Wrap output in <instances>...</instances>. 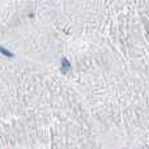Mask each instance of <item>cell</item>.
Returning <instances> with one entry per match:
<instances>
[{
    "label": "cell",
    "mask_w": 149,
    "mask_h": 149,
    "mask_svg": "<svg viewBox=\"0 0 149 149\" xmlns=\"http://www.w3.org/2000/svg\"><path fill=\"white\" fill-rule=\"evenodd\" d=\"M71 63L70 60L67 59V58H62V62H60V71H62V73H68V71L71 70Z\"/></svg>",
    "instance_id": "6da1fadb"
},
{
    "label": "cell",
    "mask_w": 149,
    "mask_h": 149,
    "mask_svg": "<svg viewBox=\"0 0 149 149\" xmlns=\"http://www.w3.org/2000/svg\"><path fill=\"white\" fill-rule=\"evenodd\" d=\"M0 51H1V54L3 55H5V56H8V58H13L15 56V55H13V52H10V51H8L7 49H5V47H0Z\"/></svg>",
    "instance_id": "7a4b0ae2"
}]
</instances>
